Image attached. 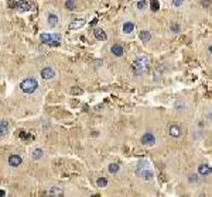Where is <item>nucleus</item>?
<instances>
[{
    "instance_id": "14",
    "label": "nucleus",
    "mask_w": 212,
    "mask_h": 197,
    "mask_svg": "<svg viewBox=\"0 0 212 197\" xmlns=\"http://www.w3.org/2000/svg\"><path fill=\"white\" fill-rule=\"evenodd\" d=\"M7 131H8L7 121H4V120H0V137H4V135L7 134Z\"/></svg>"
},
{
    "instance_id": "2",
    "label": "nucleus",
    "mask_w": 212,
    "mask_h": 197,
    "mask_svg": "<svg viewBox=\"0 0 212 197\" xmlns=\"http://www.w3.org/2000/svg\"><path fill=\"white\" fill-rule=\"evenodd\" d=\"M37 87H38V82L34 78H27L20 83V89H21L24 93H27V95L34 93V92L37 90Z\"/></svg>"
},
{
    "instance_id": "12",
    "label": "nucleus",
    "mask_w": 212,
    "mask_h": 197,
    "mask_svg": "<svg viewBox=\"0 0 212 197\" xmlns=\"http://www.w3.org/2000/svg\"><path fill=\"white\" fill-rule=\"evenodd\" d=\"M30 7H31L30 3L25 1V0H20V1H17V8H18L20 11H28Z\"/></svg>"
},
{
    "instance_id": "33",
    "label": "nucleus",
    "mask_w": 212,
    "mask_h": 197,
    "mask_svg": "<svg viewBox=\"0 0 212 197\" xmlns=\"http://www.w3.org/2000/svg\"><path fill=\"white\" fill-rule=\"evenodd\" d=\"M208 51H209V52H211V54H212V45H211V47H209V48H208Z\"/></svg>"
},
{
    "instance_id": "31",
    "label": "nucleus",
    "mask_w": 212,
    "mask_h": 197,
    "mask_svg": "<svg viewBox=\"0 0 212 197\" xmlns=\"http://www.w3.org/2000/svg\"><path fill=\"white\" fill-rule=\"evenodd\" d=\"M208 117H209V120H212V110L209 111V114H208Z\"/></svg>"
},
{
    "instance_id": "4",
    "label": "nucleus",
    "mask_w": 212,
    "mask_h": 197,
    "mask_svg": "<svg viewBox=\"0 0 212 197\" xmlns=\"http://www.w3.org/2000/svg\"><path fill=\"white\" fill-rule=\"evenodd\" d=\"M136 173L139 175L141 179H144V180H151L153 179V170H150V169H147V168H136Z\"/></svg>"
},
{
    "instance_id": "29",
    "label": "nucleus",
    "mask_w": 212,
    "mask_h": 197,
    "mask_svg": "<svg viewBox=\"0 0 212 197\" xmlns=\"http://www.w3.org/2000/svg\"><path fill=\"white\" fill-rule=\"evenodd\" d=\"M102 61H100V59H96V61H95V69H99V68H100V66H102Z\"/></svg>"
},
{
    "instance_id": "28",
    "label": "nucleus",
    "mask_w": 212,
    "mask_h": 197,
    "mask_svg": "<svg viewBox=\"0 0 212 197\" xmlns=\"http://www.w3.org/2000/svg\"><path fill=\"white\" fill-rule=\"evenodd\" d=\"M71 93H72V95H81L82 90L79 87H72V89H71Z\"/></svg>"
},
{
    "instance_id": "8",
    "label": "nucleus",
    "mask_w": 212,
    "mask_h": 197,
    "mask_svg": "<svg viewBox=\"0 0 212 197\" xmlns=\"http://www.w3.org/2000/svg\"><path fill=\"white\" fill-rule=\"evenodd\" d=\"M168 134L171 135L172 138H179L181 134H182V131H181V128L177 124H172V125L168 127Z\"/></svg>"
},
{
    "instance_id": "18",
    "label": "nucleus",
    "mask_w": 212,
    "mask_h": 197,
    "mask_svg": "<svg viewBox=\"0 0 212 197\" xmlns=\"http://www.w3.org/2000/svg\"><path fill=\"white\" fill-rule=\"evenodd\" d=\"M49 194H51V196H64V191L61 189H58V187H51Z\"/></svg>"
},
{
    "instance_id": "25",
    "label": "nucleus",
    "mask_w": 212,
    "mask_h": 197,
    "mask_svg": "<svg viewBox=\"0 0 212 197\" xmlns=\"http://www.w3.org/2000/svg\"><path fill=\"white\" fill-rule=\"evenodd\" d=\"M146 7H147L146 0H140V1H137V8H139V10H144Z\"/></svg>"
},
{
    "instance_id": "17",
    "label": "nucleus",
    "mask_w": 212,
    "mask_h": 197,
    "mask_svg": "<svg viewBox=\"0 0 212 197\" xmlns=\"http://www.w3.org/2000/svg\"><path fill=\"white\" fill-rule=\"evenodd\" d=\"M48 24L51 27H55L58 24V16H55V14H49L48 16Z\"/></svg>"
},
{
    "instance_id": "16",
    "label": "nucleus",
    "mask_w": 212,
    "mask_h": 197,
    "mask_svg": "<svg viewBox=\"0 0 212 197\" xmlns=\"http://www.w3.org/2000/svg\"><path fill=\"white\" fill-rule=\"evenodd\" d=\"M133 30H134V24L131 23V21H127V23L123 24V32L124 34H130Z\"/></svg>"
},
{
    "instance_id": "30",
    "label": "nucleus",
    "mask_w": 212,
    "mask_h": 197,
    "mask_svg": "<svg viewBox=\"0 0 212 197\" xmlns=\"http://www.w3.org/2000/svg\"><path fill=\"white\" fill-rule=\"evenodd\" d=\"M201 4H202L204 7H208V6H209V0H202V1H201Z\"/></svg>"
},
{
    "instance_id": "15",
    "label": "nucleus",
    "mask_w": 212,
    "mask_h": 197,
    "mask_svg": "<svg viewBox=\"0 0 212 197\" xmlns=\"http://www.w3.org/2000/svg\"><path fill=\"white\" fill-rule=\"evenodd\" d=\"M139 37L143 42H147V41H150V38H151V34H150V31H147V30H141Z\"/></svg>"
},
{
    "instance_id": "23",
    "label": "nucleus",
    "mask_w": 212,
    "mask_h": 197,
    "mask_svg": "<svg viewBox=\"0 0 212 197\" xmlns=\"http://www.w3.org/2000/svg\"><path fill=\"white\" fill-rule=\"evenodd\" d=\"M150 6H151V10L153 11H157L160 8V3L157 0H150Z\"/></svg>"
},
{
    "instance_id": "32",
    "label": "nucleus",
    "mask_w": 212,
    "mask_h": 197,
    "mask_svg": "<svg viewBox=\"0 0 212 197\" xmlns=\"http://www.w3.org/2000/svg\"><path fill=\"white\" fill-rule=\"evenodd\" d=\"M4 194H6V193H4L3 190H0V196H4Z\"/></svg>"
},
{
    "instance_id": "22",
    "label": "nucleus",
    "mask_w": 212,
    "mask_h": 197,
    "mask_svg": "<svg viewBox=\"0 0 212 197\" xmlns=\"http://www.w3.org/2000/svg\"><path fill=\"white\" fill-rule=\"evenodd\" d=\"M109 172H110V173H117V172H119V165H117V163H110V165H109Z\"/></svg>"
},
{
    "instance_id": "21",
    "label": "nucleus",
    "mask_w": 212,
    "mask_h": 197,
    "mask_svg": "<svg viewBox=\"0 0 212 197\" xmlns=\"http://www.w3.org/2000/svg\"><path fill=\"white\" fill-rule=\"evenodd\" d=\"M96 184H98V187H100V189H102V187H106V186H107V180H106L105 177H99Z\"/></svg>"
},
{
    "instance_id": "13",
    "label": "nucleus",
    "mask_w": 212,
    "mask_h": 197,
    "mask_svg": "<svg viewBox=\"0 0 212 197\" xmlns=\"http://www.w3.org/2000/svg\"><path fill=\"white\" fill-rule=\"evenodd\" d=\"M93 34H95V37H96V39H99V41H105L107 37H106V32L103 31V30H100V28H95L93 30Z\"/></svg>"
},
{
    "instance_id": "11",
    "label": "nucleus",
    "mask_w": 212,
    "mask_h": 197,
    "mask_svg": "<svg viewBox=\"0 0 212 197\" xmlns=\"http://www.w3.org/2000/svg\"><path fill=\"white\" fill-rule=\"evenodd\" d=\"M83 25H85V20H82V18L79 20V18H78V20L71 21L69 25H68V28H69V30H79V28H82Z\"/></svg>"
},
{
    "instance_id": "6",
    "label": "nucleus",
    "mask_w": 212,
    "mask_h": 197,
    "mask_svg": "<svg viewBox=\"0 0 212 197\" xmlns=\"http://www.w3.org/2000/svg\"><path fill=\"white\" fill-rule=\"evenodd\" d=\"M55 76V71L52 69V68H49V66H47V68H44L42 71H41V78L44 79V80H48V79H52Z\"/></svg>"
},
{
    "instance_id": "1",
    "label": "nucleus",
    "mask_w": 212,
    "mask_h": 197,
    "mask_svg": "<svg viewBox=\"0 0 212 197\" xmlns=\"http://www.w3.org/2000/svg\"><path fill=\"white\" fill-rule=\"evenodd\" d=\"M148 58L147 56H139L133 62V71L136 75H143L148 71Z\"/></svg>"
},
{
    "instance_id": "19",
    "label": "nucleus",
    "mask_w": 212,
    "mask_h": 197,
    "mask_svg": "<svg viewBox=\"0 0 212 197\" xmlns=\"http://www.w3.org/2000/svg\"><path fill=\"white\" fill-rule=\"evenodd\" d=\"M42 155H44V151L41 148H37L33 152V159H40V158H42Z\"/></svg>"
},
{
    "instance_id": "3",
    "label": "nucleus",
    "mask_w": 212,
    "mask_h": 197,
    "mask_svg": "<svg viewBox=\"0 0 212 197\" xmlns=\"http://www.w3.org/2000/svg\"><path fill=\"white\" fill-rule=\"evenodd\" d=\"M40 38L42 42H45V44H51V45H58L59 44V39L61 37L57 35V34H48V32H45V34H41Z\"/></svg>"
},
{
    "instance_id": "9",
    "label": "nucleus",
    "mask_w": 212,
    "mask_h": 197,
    "mask_svg": "<svg viewBox=\"0 0 212 197\" xmlns=\"http://www.w3.org/2000/svg\"><path fill=\"white\" fill-rule=\"evenodd\" d=\"M21 162H23V159L20 155H10L8 156V165L13 166V168H17V166L21 165Z\"/></svg>"
},
{
    "instance_id": "24",
    "label": "nucleus",
    "mask_w": 212,
    "mask_h": 197,
    "mask_svg": "<svg viewBox=\"0 0 212 197\" xmlns=\"http://www.w3.org/2000/svg\"><path fill=\"white\" fill-rule=\"evenodd\" d=\"M170 30H171L172 32H179V30H181V27H179V24L172 23V24H170Z\"/></svg>"
},
{
    "instance_id": "20",
    "label": "nucleus",
    "mask_w": 212,
    "mask_h": 197,
    "mask_svg": "<svg viewBox=\"0 0 212 197\" xmlns=\"http://www.w3.org/2000/svg\"><path fill=\"white\" fill-rule=\"evenodd\" d=\"M198 180H199V177H198L196 173L188 175V182H189V183H198Z\"/></svg>"
},
{
    "instance_id": "5",
    "label": "nucleus",
    "mask_w": 212,
    "mask_h": 197,
    "mask_svg": "<svg viewBox=\"0 0 212 197\" xmlns=\"http://www.w3.org/2000/svg\"><path fill=\"white\" fill-rule=\"evenodd\" d=\"M141 144L143 145H148V147H151V145H154L155 144V137L153 133H146V134L141 137Z\"/></svg>"
},
{
    "instance_id": "27",
    "label": "nucleus",
    "mask_w": 212,
    "mask_h": 197,
    "mask_svg": "<svg viewBox=\"0 0 212 197\" xmlns=\"http://www.w3.org/2000/svg\"><path fill=\"white\" fill-rule=\"evenodd\" d=\"M171 4L174 7H181L184 4V0H171Z\"/></svg>"
},
{
    "instance_id": "7",
    "label": "nucleus",
    "mask_w": 212,
    "mask_h": 197,
    "mask_svg": "<svg viewBox=\"0 0 212 197\" xmlns=\"http://www.w3.org/2000/svg\"><path fill=\"white\" fill-rule=\"evenodd\" d=\"M212 173V168L206 163H202V165L198 166V175L199 176H209Z\"/></svg>"
},
{
    "instance_id": "10",
    "label": "nucleus",
    "mask_w": 212,
    "mask_h": 197,
    "mask_svg": "<svg viewBox=\"0 0 212 197\" xmlns=\"http://www.w3.org/2000/svg\"><path fill=\"white\" fill-rule=\"evenodd\" d=\"M110 54L117 56V58H120V56H123V54H124V49H123V47L120 44H114L113 47L110 48Z\"/></svg>"
},
{
    "instance_id": "26",
    "label": "nucleus",
    "mask_w": 212,
    "mask_h": 197,
    "mask_svg": "<svg viewBox=\"0 0 212 197\" xmlns=\"http://www.w3.org/2000/svg\"><path fill=\"white\" fill-rule=\"evenodd\" d=\"M65 7L69 8V10H73V8H75V0H66Z\"/></svg>"
}]
</instances>
